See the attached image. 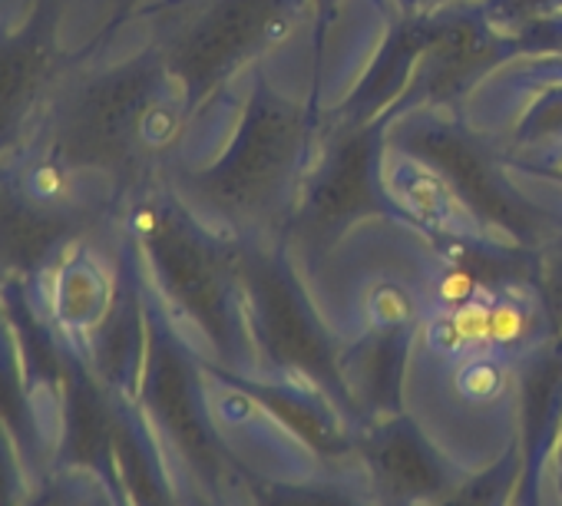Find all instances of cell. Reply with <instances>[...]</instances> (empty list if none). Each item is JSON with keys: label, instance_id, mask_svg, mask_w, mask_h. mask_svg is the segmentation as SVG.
I'll list each match as a JSON object with an SVG mask.
<instances>
[{"label": "cell", "instance_id": "6da1fadb", "mask_svg": "<svg viewBox=\"0 0 562 506\" xmlns=\"http://www.w3.org/2000/svg\"><path fill=\"white\" fill-rule=\"evenodd\" d=\"M192 123L153 34L130 27L67 64L24 143L60 156L123 205L172 176Z\"/></svg>", "mask_w": 562, "mask_h": 506}, {"label": "cell", "instance_id": "7a4b0ae2", "mask_svg": "<svg viewBox=\"0 0 562 506\" xmlns=\"http://www.w3.org/2000/svg\"><path fill=\"white\" fill-rule=\"evenodd\" d=\"M322 126L315 103L278 93L255 77L225 153L205 166L172 169L169 182L238 241L274 245L289 238Z\"/></svg>", "mask_w": 562, "mask_h": 506}, {"label": "cell", "instance_id": "3957f363", "mask_svg": "<svg viewBox=\"0 0 562 506\" xmlns=\"http://www.w3.org/2000/svg\"><path fill=\"white\" fill-rule=\"evenodd\" d=\"M308 14L312 0H182L143 27L199 120L245 67L285 44Z\"/></svg>", "mask_w": 562, "mask_h": 506}, {"label": "cell", "instance_id": "277c9868", "mask_svg": "<svg viewBox=\"0 0 562 506\" xmlns=\"http://www.w3.org/2000/svg\"><path fill=\"white\" fill-rule=\"evenodd\" d=\"M387 146L430 162L473 215L513 245L539 248L562 222L513 185L499 139L480 133L460 110H414L387 126Z\"/></svg>", "mask_w": 562, "mask_h": 506}, {"label": "cell", "instance_id": "5b68a950", "mask_svg": "<svg viewBox=\"0 0 562 506\" xmlns=\"http://www.w3.org/2000/svg\"><path fill=\"white\" fill-rule=\"evenodd\" d=\"M387 123L328 120L312 159L289 235L305 245H328L361 218L407 222L384 182Z\"/></svg>", "mask_w": 562, "mask_h": 506}, {"label": "cell", "instance_id": "8992f818", "mask_svg": "<svg viewBox=\"0 0 562 506\" xmlns=\"http://www.w3.org/2000/svg\"><path fill=\"white\" fill-rule=\"evenodd\" d=\"M74 57L64 0H0V149L27 139Z\"/></svg>", "mask_w": 562, "mask_h": 506}, {"label": "cell", "instance_id": "52a82bcc", "mask_svg": "<svg viewBox=\"0 0 562 506\" xmlns=\"http://www.w3.org/2000/svg\"><path fill=\"white\" fill-rule=\"evenodd\" d=\"M513 57H519L516 37L486 21L480 0L430 8V41L391 123L414 110H460V103Z\"/></svg>", "mask_w": 562, "mask_h": 506}, {"label": "cell", "instance_id": "ba28073f", "mask_svg": "<svg viewBox=\"0 0 562 506\" xmlns=\"http://www.w3.org/2000/svg\"><path fill=\"white\" fill-rule=\"evenodd\" d=\"M241 285L248 292V305L255 308V331L265 338L274 361L312 374H331L325 338L315 328L274 245L241 241Z\"/></svg>", "mask_w": 562, "mask_h": 506}, {"label": "cell", "instance_id": "9c48e42d", "mask_svg": "<svg viewBox=\"0 0 562 506\" xmlns=\"http://www.w3.org/2000/svg\"><path fill=\"white\" fill-rule=\"evenodd\" d=\"M430 41V11L401 14V21L384 37L374 64L361 77L358 90L341 103L335 120L348 123H391L397 103L404 100L424 47Z\"/></svg>", "mask_w": 562, "mask_h": 506}, {"label": "cell", "instance_id": "30bf717a", "mask_svg": "<svg viewBox=\"0 0 562 506\" xmlns=\"http://www.w3.org/2000/svg\"><path fill=\"white\" fill-rule=\"evenodd\" d=\"M384 182L391 199L401 205L407 225H420L434 241L490 235V228L473 215V209L453 192V185L430 162L387 146Z\"/></svg>", "mask_w": 562, "mask_h": 506}, {"label": "cell", "instance_id": "8fae6325", "mask_svg": "<svg viewBox=\"0 0 562 506\" xmlns=\"http://www.w3.org/2000/svg\"><path fill=\"white\" fill-rule=\"evenodd\" d=\"M513 37L519 57L493 70L480 83V93L493 103H503L513 97H536L549 87H562V14L532 21Z\"/></svg>", "mask_w": 562, "mask_h": 506}, {"label": "cell", "instance_id": "7c38bea8", "mask_svg": "<svg viewBox=\"0 0 562 506\" xmlns=\"http://www.w3.org/2000/svg\"><path fill=\"white\" fill-rule=\"evenodd\" d=\"M499 146L513 169L532 172L546 162H555L562 156V87L536 93Z\"/></svg>", "mask_w": 562, "mask_h": 506}, {"label": "cell", "instance_id": "4fadbf2b", "mask_svg": "<svg viewBox=\"0 0 562 506\" xmlns=\"http://www.w3.org/2000/svg\"><path fill=\"white\" fill-rule=\"evenodd\" d=\"M182 0H64L80 54L120 31L143 27L153 18L179 8Z\"/></svg>", "mask_w": 562, "mask_h": 506}, {"label": "cell", "instance_id": "5bb4252c", "mask_svg": "<svg viewBox=\"0 0 562 506\" xmlns=\"http://www.w3.org/2000/svg\"><path fill=\"white\" fill-rule=\"evenodd\" d=\"M506 378H509V364H506L503 355H496V351H476V355H467L463 358L460 374H457V387L470 401H493V397L503 394Z\"/></svg>", "mask_w": 562, "mask_h": 506}, {"label": "cell", "instance_id": "9a60e30c", "mask_svg": "<svg viewBox=\"0 0 562 506\" xmlns=\"http://www.w3.org/2000/svg\"><path fill=\"white\" fill-rule=\"evenodd\" d=\"M480 8L496 31L516 34L532 21L562 14V0H480Z\"/></svg>", "mask_w": 562, "mask_h": 506}, {"label": "cell", "instance_id": "2e32d148", "mask_svg": "<svg viewBox=\"0 0 562 506\" xmlns=\"http://www.w3.org/2000/svg\"><path fill=\"white\" fill-rule=\"evenodd\" d=\"M368 312H371V328H411L417 315V302L407 295V289L384 282L371 292Z\"/></svg>", "mask_w": 562, "mask_h": 506}, {"label": "cell", "instance_id": "e0dca14e", "mask_svg": "<svg viewBox=\"0 0 562 506\" xmlns=\"http://www.w3.org/2000/svg\"><path fill=\"white\" fill-rule=\"evenodd\" d=\"M536 259H539V279L546 289V299L552 305V312L562 318V222L559 228L536 248Z\"/></svg>", "mask_w": 562, "mask_h": 506}, {"label": "cell", "instance_id": "ac0fdd59", "mask_svg": "<svg viewBox=\"0 0 562 506\" xmlns=\"http://www.w3.org/2000/svg\"><path fill=\"white\" fill-rule=\"evenodd\" d=\"M536 176H546V179H552V182H559L562 185V156L555 159V162H546V166H539V169H532Z\"/></svg>", "mask_w": 562, "mask_h": 506}, {"label": "cell", "instance_id": "d6986e66", "mask_svg": "<svg viewBox=\"0 0 562 506\" xmlns=\"http://www.w3.org/2000/svg\"><path fill=\"white\" fill-rule=\"evenodd\" d=\"M397 8H401V14H417V11L430 8V0H397Z\"/></svg>", "mask_w": 562, "mask_h": 506}, {"label": "cell", "instance_id": "ffe728a7", "mask_svg": "<svg viewBox=\"0 0 562 506\" xmlns=\"http://www.w3.org/2000/svg\"><path fill=\"white\" fill-rule=\"evenodd\" d=\"M335 8H338V0H312V14H318V18H328Z\"/></svg>", "mask_w": 562, "mask_h": 506}, {"label": "cell", "instance_id": "44dd1931", "mask_svg": "<svg viewBox=\"0 0 562 506\" xmlns=\"http://www.w3.org/2000/svg\"><path fill=\"white\" fill-rule=\"evenodd\" d=\"M447 4H460V0H430V8H447ZM427 8V11H430Z\"/></svg>", "mask_w": 562, "mask_h": 506}]
</instances>
